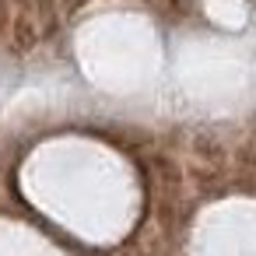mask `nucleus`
Masks as SVG:
<instances>
[]
</instances>
